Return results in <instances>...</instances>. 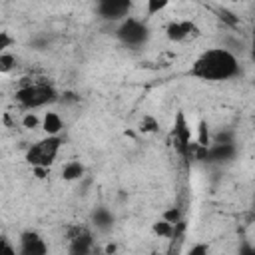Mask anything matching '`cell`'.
Here are the masks:
<instances>
[{
	"label": "cell",
	"instance_id": "6da1fadb",
	"mask_svg": "<svg viewBox=\"0 0 255 255\" xmlns=\"http://www.w3.org/2000/svg\"><path fill=\"white\" fill-rule=\"evenodd\" d=\"M239 72L237 58L225 48H213L203 52L191 66V76L205 82H223Z\"/></svg>",
	"mask_w": 255,
	"mask_h": 255
},
{
	"label": "cell",
	"instance_id": "7a4b0ae2",
	"mask_svg": "<svg viewBox=\"0 0 255 255\" xmlns=\"http://www.w3.org/2000/svg\"><path fill=\"white\" fill-rule=\"evenodd\" d=\"M56 98H58V94L50 84H28V86H22L16 90V102L28 110L52 104Z\"/></svg>",
	"mask_w": 255,
	"mask_h": 255
},
{
	"label": "cell",
	"instance_id": "3957f363",
	"mask_svg": "<svg viewBox=\"0 0 255 255\" xmlns=\"http://www.w3.org/2000/svg\"><path fill=\"white\" fill-rule=\"evenodd\" d=\"M62 145V139L58 135H48L46 139L34 143L28 153H26V159L32 167H50V163L56 159L58 155V149Z\"/></svg>",
	"mask_w": 255,
	"mask_h": 255
},
{
	"label": "cell",
	"instance_id": "277c9868",
	"mask_svg": "<svg viewBox=\"0 0 255 255\" xmlns=\"http://www.w3.org/2000/svg\"><path fill=\"white\" fill-rule=\"evenodd\" d=\"M118 38L128 46H139L147 38V26L137 18H128L118 28Z\"/></svg>",
	"mask_w": 255,
	"mask_h": 255
},
{
	"label": "cell",
	"instance_id": "5b68a950",
	"mask_svg": "<svg viewBox=\"0 0 255 255\" xmlns=\"http://www.w3.org/2000/svg\"><path fill=\"white\" fill-rule=\"evenodd\" d=\"M171 139H173L175 149H177L183 157H187L189 145H191L193 141H191V129H189V126H187V120H185V114H183V112H177V116H175L173 129H171Z\"/></svg>",
	"mask_w": 255,
	"mask_h": 255
},
{
	"label": "cell",
	"instance_id": "8992f818",
	"mask_svg": "<svg viewBox=\"0 0 255 255\" xmlns=\"http://www.w3.org/2000/svg\"><path fill=\"white\" fill-rule=\"evenodd\" d=\"M20 255H48L46 241L36 231H24L20 235Z\"/></svg>",
	"mask_w": 255,
	"mask_h": 255
},
{
	"label": "cell",
	"instance_id": "52a82bcc",
	"mask_svg": "<svg viewBox=\"0 0 255 255\" xmlns=\"http://www.w3.org/2000/svg\"><path fill=\"white\" fill-rule=\"evenodd\" d=\"M94 247V239L88 231L76 227L72 231V237H70V249H68V255H90Z\"/></svg>",
	"mask_w": 255,
	"mask_h": 255
},
{
	"label": "cell",
	"instance_id": "ba28073f",
	"mask_svg": "<svg viewBox=\"0 0 255 255\" xmlns=\"http://www.w3.org/2000/svg\"><path fill=\"white\" fill-rule=\"evenodd\" d=\"M129 2L128 0H104L98 4V12L106 18V20H120L126 16V12L129 10Z\"/></svg>",
	"mask_w": 255,
	"mask_h": 255
},
{
	"label": "cell",
	"instance_id": "9c48e42d",
	"mask_svg": "<svg viewBox=\"0 0 255 255\" xmlns=\"http://www.w3.org/2000/svg\"><path fill=\"white\" fill-rule=\"evenodd\" d=\"M167 38L171 40V42H181V40H185L189 34H193L195 32V26H193V22H189V20H175V22H171L169 26H167Z\"/></svg>",
	"mask_w": 255,
	"mask_h": 255
},
{
	"label": "cell",
	"instance_id": "30bf717a",
	"mask_svg": "<svg viewBox=\"0 0 255 255\" xmlns=\"http://www.w3.org/2000/svg\"><path fill=\"white\" fill-rule=\"evenodd\" d=\"M62 128H64L62 118H60L56 112H46V116H44V120H42V129H44L48 135H58Z\"/></svg>",
	"mask_w": 255,
	"mask_h": 255
},
{
	"label": "cell",
	"instance_id": "8fae6325",
	"mask_svg": "<svg viewBox=\"0 0 255 255\" xmlns=\"http://www.w3.org/2000/svg\"><path fill=\"white\" fill-rule=\"evenodd\" d=\"M233 153H235L233 143H215V145L209 147V151H207V159L223 161V159H229Z\"/></svg>",
	"mask_w": 255,
	"mask_h": 255
},
{
	"label": "cell",
	"instance_id": "7c38bea8",
	"mask_svg": "<svg viewBox=\"0 0 255 255\" xmlns=\"http://www.w3.org/2000/svg\"><path fill=\"white\" fill-rule=\"evenodd\" d=\"M82 173H84V165H82L80 161H70V163H66L64 169H62V177H64L66 181H74V179L82 177Z\"/></svg>",
	"mask_w": 255,
	"mask_h": 255
},
{
	"label": "cell",
	"instance_id": "4fadbf2b",
	"mask_svg": "<svg viewBox=\"0 0 255 255\" xmlns=\"http://www.w3.org/2000/svg\"><path fill=\"white\" fill-rule=\"evenodd\" d=\"M153 233L159 235V237H173L175 235V227H173V223H169L165 219H159V221L153 223Z\"/></svg>",
	"mask_w": 255,
	"mask_h": 255
},
{
	"label": "cell",
	"instance_id": "5bb4252c",
	"mask_svg": "<svg viewBox=\"0 0 255 255\" xmlns=\"http://www.w3.org/2000/svg\"><path fill=\"white\" fill-rule=\"evenodd\" d=\"M112 221H114V217H112V213L106 211V209H98V211L94 213V223H96L100 229L112 227Z\"/></svg>",
	"mask_w": 255,
	"mask_h": 255
},
{
	"label": "cell",
	"instance_id": "9a60e30c",
	"mask_svg": "<svg viewBox=\"0 0 255 255\" xmlns=\"http://www.w3.org/2000/svg\"><path fill=\"white\" fill-rule=\"evenodd\" d=\"M217 16H219L221 22H225V24L231 26V28H237V26H239V18H237L231 10H227V8H219V10H217Z\"/></svg>",
	"mask_w": 255,
	"mask_h": 255
},
{
	"label": "cell",
	"instance_id": "2e32d148",
	"mask_svg": "<svg viewBox=\"0 0 255 255\" xmlns=\"http://www.w3.org/2000/svg\"><path fill=\"white\" fill-rule=\"evenodd\" d=\"M14 66H16V58H14L10 52L0 54V72H2V74H8Z\"/></svg>",
	"mask_w": 255,
	"mask_h": 255
},
{
	"label": "cell",
	"instance_id": "e0dca14e",
	"mask_svg": "<svg viewBox=\"0 0 255 255\" xmlns=\"http://www.w3.org/2000/svg\"><path fill=\"white\" fill-rule=\"evenodd\" d=\"M197 143H199L201 147H211V139H209V131H207V124H205V122H199Z\"/></svg>",
	"mask_w": 255,
	"mask_h": 255
},
{
	"label": "cell",
	"instance_id": "ac0fdd59",
	"mask_svg": "<svg viewBox=\"0 0 255 255\" xmlns=\"http://www.w3.org/2000/svg\"><path fill=\"white\" fill-rule=\"evenodd\" d=\"M165 6H167V0H149V2H147V14L153 16V14L161 12Z\"/></svg>",
	"mask_w": 255,
	"mask_h": 255
},
{
	"label": "cell",
	"instance_id": "d6986e66",
	"mask_svg": "<svg viewBox=\"0 0 255 255\" xmlns=\"http://www.w3.org/2000/svg\"><path fill=\"white\" fill-rule=\"evenodd\" d=\"M139 126H141V128H139L141 131H155V129H157V122H155L153 118H149V116H145Z\"/></svg>",
	"mask_w": 255,
	"mask_h": 255
},
{
	"label": "cell",
	"instance_id": "ffe728a7",
	"mask_svg": "<svg viewBox=\"0 0 255 255\" xmlns=\"http://www.w3.org/2000/svg\"><path fill=\"white\" fill-rule=\"evenodd\" d=\"M0 255H20V253H16V249L12 247V243L8 239H2V243H0Z\"/></svg>",
	"mask_w": 255,
	"mask_h": 255
},
{
	"label": "cell",
	"instance_id": "44dd1931",
	"mask_svg": "<svg viewBox=\"0 0 255 255\" xmlns=\"http://www.w3.org/2000/svg\"><path fill=\"white\" fill-rule=\"evenodd\" d=\"M187 255H209V247L205 243H197L187 251Z\"/></svg>",
	"mask_w": 255,
	"mask_h": 255
},
{
	"label": "cell",
	"instance_id": "7402d4cb",
	"mask_svg": "<svg viewBox=\"0 0 255 255\" xmlns=\"http://www.w3.org/2000/svg\"><path fill=\"white\" fill-rule=\"evenodd\" d=\"M12 44H14V40L8 36V32H0V50H2V54H4Z\"/></svg>",
	"mask_w": 255,
	"mask_h": 255
},
{
	"label": "cell",
	"instance_id": "603a6c76",
	"mask_svg": "<svg viewBox=\"0 0 255 255\" xmlns=\"http://www.w3.org/2000/svg\"><path fill=\"white\" fill-rule=\"evenodd\" d=\"M22 126H24V128H28V129L38 128V118H36L34 114H26V116L22 118Z\"/></svg>",
	"mask_w": 255,
	"mask_h": 255
},
{
	"label": "cell",
	"instance_id": "cb8c5ba5",
	"mask_svg": "<svg viewBox=\"0 0 255 255\" xmlns=\"http://www.w3.org/2000/svg\"><path fill=\"white\" fill-rule=\"evenodd\" d=\"M161 219H165V221H169V223H173V225H175V223H179V211H177L175 207H173V209H167V211L163 213V217H161Z\"/></svg>",
	"mask_w": 255,
	"mask_h": 255
},
{
	"label": "cell",
	"instance_id": "d4e9b609",
	"mask_svg": "<svg viewBox=\"0 0 255 255\" xmlns=\"http://www.w3.org/2000/svg\"><path fill=\"white\" fill-rule=\"evenodd\" d=\"M34 173H36V177L44 179L48 175V167H34Z\"/></svg>",
	"mask_w": 255,
	"mask_h": 255
},
{
	"label": "cell",
	"instance_id": "484cf974",
	"mask_svg": "<svg viewBox=\"0 0 255 255\" xmlns=\"http://www.w3.org/2000/svg\"><path fill=\"white\" fill-rule=\"evenodd\" d=\"M251 58L255 62V30H253V36H251Z\"/></svg>",
	"mask_w": 255,
	"mask_h": 255
},
{
	"label": "cell",
	"instance_id": "4316f807",
	"mask_svg": "<svg viewBox=\"0 0 255 255\" xmlns=\"http://www.w3.org/2000/svg\"><path fill=\"white\" fill-rule=\"evenodd\" d=\"M114 251H116V245H108V247H106V255H112Z\"/></svg>",
	"mask_w": 255,
	"mask_h": 255
},
{
	"label": "cell",
	"instance_id": "83f0119b",
	"mask_svg": "<svg viewBox=\"0 0 255 255\" xmlns=\"http://www.w3.org/2000/svg\"><path fill=\"white\" fill-rule=\"evenodd\" d=\"M241 255H253L251 247H243V249H241Z\"/></svg>",
	"mask_w": 255,
	"mask_h": 255
},
{
	"label": "cell",
	"instance_id": "f1b7e54d",
	"mask_svg": "<svg viewBox=\"0 0 255 255\" xmlns=\"http://www.w3.org/2000/svg\"><path fill=\"white\" fill-rule=\"evenodd\" d=\"M251 251H253V255H255V245H253V247H251Z\"/></svg>",
	"mask_w": 255,
	"mask_h": 255
}]
</instances>
